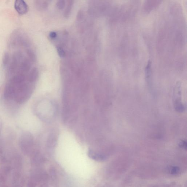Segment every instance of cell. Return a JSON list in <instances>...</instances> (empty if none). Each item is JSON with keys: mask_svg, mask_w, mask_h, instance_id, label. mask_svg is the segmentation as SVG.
Returning <instances> with one entry per match:
<instances>
[{"mask_svg": "<svg viewBox=\"0 0 187 187\" xmlns=\"http://www.w3.org/2000/svg\"><path fill=\"white\" fill-rule=\"evenodd\" d=\"M30 67L31 63L30 60L25 58H24L19 66L17 73L25 74L30 70Z\"/></svg>", "mask_w": 187, "mask_h": 187, "instance_id": "cell-4", "label": "cell"}, {"mask_svg": "<svg viewBox=\"0 0 187 187\" xmlns=\"http://www.w3.org/2000/svg\"><path fill=\"white\" fill-rule=\"evenodd\" d=\"M23 54L21 52H17L14 54L11 63L8 68V74L9 75L14 74L17 69L18 68L21 63L23 59Z\"/></svg>", "mask_w": 187, "mask_h": 187, "instance_id": "cell-2", "label": "cell"}, {"mask_svg": "<svg viewBox=\"0 0 187 187\" xmlns=\"http://www.w3.org/2000/svg\"><path fill=\"white\" fill-rule=\"evenodd\" d=\"M10 56L9 53L8 52H6L3 55L2 63L3 67L6 66L9 61Z\"/></svg>", "mask_w": 187, "mask_h": 187, "instance_id": "cell-6", "label": "cell"}, {"mask_svg": "<svg viewBox=\"0 0 187 187\" xmlns=\"http://www.w3.org/2000/svg\"><path fill=\"white\" fill-rule=\"evenodd\" d=\"M179 168L176 166H174L171 167L170 169V173L171 174L174 175L178 174L179 171Z\"/></svg>", "mask_w": 187, "mask_h": 187, "instance_id": "cell-10", "label": "cell"}, {"mask_svg": "<svg viewBox=\"0 0 187 187\" xmlns=\"http://www.w3.org/2000/svg\"><path fill=\"white\" fill-rule=\"evenodd\" d=\"M39 76L37 69L34 68L31 70L29 75L27 76V80L29 83L32 84L35 82Z\"/></svg>", "mask_w": 187, "mask_h": 187, "instance_id": "cell-5", "label": "cell"}, {"mask_svg": "<svg viewBox=\"0 0 187 187\" xmlns=\"http://www.w3.org/2000/svg\"><path fill=\"white\" fill-rule=\"evenodd\" d=\"M35 3L36 6L38 9H41L46 7V3H43V1H36Z\"/></svg>", "mask_w": 187, "mask_h": 187, "instance_id": "cell-8", "label": "cell"}, {"mask_svg": "<svg viewBox=\"0 0 187 187\" xmlns=\"http://www.w3.org/2000/svg\"><path fill=\"white\" fill-rule=\"evenodd\" d=\"M65 1H59L56 4L57 7L60 10L63 9L65 8Z\"/></svg>", "mask_w": 187, "mask_h": 187, "instance_id": "cell-9", "label": "cell"}, {"mask_svg": "<svg viewBox=\"0 0 187 187\" xmlns=\"http://www.w3.org/2000/svg\"><path fill=\"white\" fill-rule=\"evenodd\" d=\"M32 84L27 81L19 85L15 91L13 101L19 104L27 101L33 92V86Z\"/></svg>", "mask_w": 187, "mask_h": 187, "instance_id": "cell-1", "label": "cell"}, {"mask_svg": "<svg viewBox=\"0 0 187 187\" xmlns=\"http://www.w3.org/2000/svg\"><path fill=\"white\" fill-rule=\"evenodd\" d=\"M180 145H181L182 147L185 148H186V143L184 141H182L180 143Z\"/></svg>", "mask_w": 187, "mask_h": 187, "instance_id": "cell-13", "label": "cell"}, {"mask_svg": "<svg viewBox=\"0 0 187 187\" xmlns=\"http://www.w3.org/2000/svg\"><path fill=\"white\" fill-rule=\"evenodd\" d=\"M14 8L19 14L24 15L28 11V6L25 1L17 0L14 2Z\"/></svg>", "mask_w": 187, "mask_h": 187, "instance_id": "cell-3", "label": "cell"}, {"mask_svg": "<svg viewBox=\"0 0 187 187\" xmlns=\"http://www.w3.org/2000/svg\"><path fill=\"white\" fill-rule=\"evenodd\" d=\"M49 36L52 39H55L57 36L56 33L54 32H51L50 33Z\"/></svg>", "mask_w": 187, "mask_h": 187, "instance_id": "cell-12", "label": "cell"}, {"mask_svg": "<svg viewBox=\"0 0 187 187\" xmlns=\"http://www.w3.org/2000/svg\"><path fill=\"white\" fill-rule=\"evenodd\" d=\"M27 52L30 61L32 62H35L36 60V56L33 52L31 49H27Z\"/></svg>", "mask_w": 187, "mask_h": 187, "instance_id": "cell-7", "label": "cell"}, {"mask_svg": "<svg viewBox=\"0 0 187 187\" xmlns=\"http://www.w3.org/2000/svg\"><path fill=\"white\" fill-rule=\"evenodd\" d=\"M57 51H58L59 56L60 57L64 58V57L65 56V52L62 48H57Z\"/></svg>", "mask_w": 187, "mask_h": 187, "instance_id": "cell-11", "label": "cell"}]
</instances>
